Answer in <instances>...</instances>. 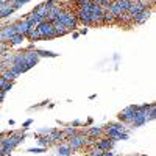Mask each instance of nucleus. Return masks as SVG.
Returning a JSON list of instances; mask_svg holds the SVG:
<instances>
[{"instance_id":"1","label":"nucleus","mask_w":156,"mask_h":156,"mask_svg":"<svg viewBox=\"0 0 156 156\" xmlns=\"http://www.w3.org/2000/svg\"><path fill=\"white\" fill-rule=\"evenodd\" d=\"M56 22H61L69 31H70V30H75V28L78 27V19H76V16H75V12L66 11V9H64L61 14H59V17L56 19Z\"/></svg>"},{"instance_id":"2","label":"nucleus","mask_w":156,"mask_h":156,"mask_svg":"<svg viewBox=\"0 0 156 156\" xmlns=\"http://www.w3.org/2000/svg\"><path fill=\"white\" fill-rule=\"evenodd\" d=\"M86 139H87V136L78 133L76 136H73L70 139H66V140H67L69 147L72 148V151H78V150H81V148L86 147Z\"/></svg>"},{"instance_id":"3","label":"nucleus","mask_w":156,"mask_h":156,"mask_svg":"<svg viewBox=\"0 0 156 156\" xmlns=\"http://www.w3.org/2000/svg\"><path fill=\"white\" fill-rule=\"evenodd\" d=\"M36 28L39 30V33H41L42 39H53V37H55V33H53V23L48 22V20H42Z\"/></svg>"},{"instance_id":"4","label":"nucleus","mask_w":156,"mask_h":156,"mask_svg":"<svg viewBox=\"0 0 156 156\" xmlns=\"http://www.w3.org/2000/svg\"><path fill=\"white\" fill-rule=\"evenodd\" d=\"M89 12H90V25H101L103 20V9L98 5H90L89 6Z\"/></svg>"},{"instance_id":"5","label":"nucleus","mask_w":156,"mask_h":156,"mask_svg":"<svg viewBox=\"0 0 156 156\" xmlns=\"http://www.w3.org/2000/svg\"><path fill=\"white\" fill-rule=\"evenodd\" d=\"M75 16L78 19V23H83L84 27H90V12H89V8H76Z\"/></svg>"},{"instance_id":"6","label":"nucleus","mask_w":156,"mask_h":156,"mask_svg":"<svg viewBox=\"0 0 156 156\" xmlns=\"http://www.w3.org/2000/svg\"><path fill=\"white\" fill-rule=\"evenodd\" d=\"M133 119H134V105L128 106V108H125L123 111L119 112V120L122 123H128L129 125L133 122Z\"/></svg>"},{"instance_id":"7","label":"nucleus","mask_w":156,"mask_h":156,"mask_svg":"<svg viewBox=\"0 0 156 156\" xmlns=\"http://www.w3.org/2000/svg\"><path fill=\"white\" fill-rule=\"evenodd\" d=\"M12 27H14V31H16L17 34H22V36H25V34H27V33H28V31L33 28V27H30L28 22L25 20V19L14 22V23H12Z\"/></svg>"},{"instance_id":"8","label":"nucleus","mask_w":156,"mask_h":156,"mask_svg":"<svg viewBox=\"0 0 156 156\" xmlns=\"http://www.w3.org/2000/svg\"><path fill=\"white\" fill-rule=\"evenodd\" d=\"M114 139H111V137H100V139H97L95 140V145L94 147H97V148H100V150H112V147H114Z\"/></svg>"},{"instance_id":"9","label":"nucleus","mask_w":156,"mask_h":156,"mask_svg":"<svg viewBox=\"0 0 156 156\" xmlns=\"http://www.w3.org/2000/svg\"><path fill=\"white\" fill-rule=\"evenodd\" d=\"M14 11H16V8H14V5H12L11 2H3V3H0V19L11 16Z\"/></svg>"},{"instance_id":"10","label":"nucleus","mask_w":156,"mask_h":156,"mask_svg":"<svg viewBox=\"0 0 156 156\" xmlns=\"http://www.w3.org/2000/svg\"><path fill=\"white\" fill-rule=\"evenodd\" d=\"M16 31H14V27H12V23L11 25H5V27L0 28V39H2V42H6L9 41V37L11 36H14Z\"/></svg>"},{"instance_id":"11","label":"nucleus","mask_w":156,"mask_h":156,"mask_svg":"<svg viewBox=\"0 0 156 156\" xmlns=\"http://www.w3.org/2000/svg\"><path fill=\"white\" fill-rule=\"evenodd\" d=\"M150 16H151V8H147V9H144L142 12H139V14L133 16V23L140 25V23L147 22V20L150 19Z\"/></svg>"},{"instance_id":"12","label":"nucleus","mask_w":156,"mask_h":156,"mask_svg":"<svg viewBox=\"0 0 156 156\" xmlns=\"http://www.w3.org/2000/svg\"><path fill=\"white\" fill-rule=\"evenodd\" d=\"M81 134H84V136H87V137L100 139L103 134H105V131H103V128H101V126H92V128H89V129H84Z\"/></svg>"},{"instance_id":"13","label":"nucleus","mask_w":156,"mask_h":156,"mask_svg":"<svg viewBox=\"0 0 156 156\" xmlns=\"http://www.w3.org/2000/svg\"><path fill=\"white\" fill-rule=\"evenodd\" d=\"M53 33H55V37H59V36H64L66 33H69V30L64 27L61 22H53Z\"/></svg>"},{"instance_id":"14","label":"nucleus","mask_w":156,"mask_h":156,"mask_svg":"<svg viewBox=\"0 0 156 156\" xmlns=\"http://www.w3.org/2000/svg\"><path fill=\"white\" fill-rule=\"evenodd\" d=\"M25 37H27L28 41H31V42H36V41H41V39H42L41 33H39V30H37L36 27H33L27 34H25Z\"/></svg>"},{"instance_id":"15","label":"nucleus","mask_w":156,"mask_h":156,"mask_svg":"<svg viewBox=\"0 0 156 156\" xmlns=\"http://www.w3.org/2000/svg\"><path fill=\"white\" fill-rule=\"evenodd\" d=\"M72 153V148L69 147L67 142H61L59 147H58V154L59 156H69Z\"/></svg>"},{"instance_id":"16","label":"nucleus","mask_w":156,"mask_h":156,"mask_svg":"<svg viewBox=\"0 0 156 156\" xmlns=\"http://www.w3.org/2000/svg\"><path fill=\"white\" fill-rule=\"evenodd\" d=\"M0 76H2L5 81H8V83H12V81H14L16 78H17V75H16L14 72H12V70H9V69L3 70L2 73H0Z\"/></svg>"},{"instance_id":"17","label":"nucleus","mask_w":156,"mask_h":156,"mask_svg":"<svg viewBox=\"0 0 156 156\" xmlns=\"http://www.w3.org/2000/svg\"><path fill=\"white\" fill-rule=\"evenodd\" d=\"M62 133H64V137H66V139H70V137H73V136L78 134V131H76V128H75V126L64 128V129H62Z\"/></svg>"},{"instance_id":"18","label":"nucleus","mask_w":156,"mask_h":156,"mask_svg":"<svg viewBox=\"0 0 156 156\" xmlns=\"http://www.w3.org/2000/svg\"><path fill=\"white\" fill-rule=\"evenodd\" d=\"M23 39H25V36L16 33L14 36H11V37H9V41H8V42H9V45H17V44H20V42L23 41Z\"/></svg>"},{"instance_id":"19","label":"nucleus","mask_w":156,"mask_h":156,"mask_svg":"<svg viewBox=\"0 0 156 156\" xmlns=\"http://www.w3.org/2000/svg\"><path fill=\"white\" fill-rule=\"evenodd\" d=\"M34 11H36V12H37V14L41 16V17H44V19H45V16H47V11H48V9H47L45 3H39V5L34 8Z\"/></svg>"},{"instance_id":"20","label":"nucleus","mask_w":156,"mask_h":156,"mask_svg":"<svg viewBox=\"0 0 156 156\" xmlns=\"http://www.w3.org/2000/svg\"><path fill=\"white\" fill-rule=\"evenodd\" d=\"M115 3H117V6L122 9V12H126L129 5H131V2H128V0H115Z\"/></svg>"},{"instance_id":"21","label":"nucleus","mask_w":156,"mask_h":156,"mask_svg":"<svg viewBox=\"0 0 156 156\" xmlns=\"http://www.w3.org/2000/svg\"><path fill=\"white\" fill-rule=\"evenodd\" d=\"M36 51H37L39 58H41V56H48V58H55V56H56V53H53V51H47V50H36Z\"/></svg>"},{"instance_id":"22","label":"nucleus","mask_w":156,"mask_h":156,"mask_svg":"<svg viewBox=\"0 0 156 156\" xmlns=\"http://www.w3.org/2000/svg\"><path fill=\"white\" fill-rule=\"evenodd\" d=\"M28 2H30V0H12L11 3L14 5V8H16V9H19L20 6H23L25 3H28Z\"/></svg>"},{"instance_id":"23","label":"nucleus","mask_w":156,"mask_h":156,"mask_svg":"<svg viewBox=\"0 0 156 156\" xmlns=\"http://www.w3.org/2000/svg\"><path fill=\"white\" fill-rule=\"evenodd\" d=\"M51 129H53V128H41L36 134H37V136H47V134L51 133Z\"/></svg>"},{"instance_id":"24","label":"nucleus","mask_w":156,"mask_h":156,"mask_svg":"<svg viewBox=\"0 0 156 156\" xmlns=\"http://www.w3.org/2000/svg\"><path fill=\"white\" fill-rule=\"evenodd\" d=\"M44 3H45L47 9H50V8H53V6H58V5H59L58 0H47V2H44Z\"/></svg>"},{"instance_id":"25","label":"nucleus","mask_w":156,"mask_h":156,"mask_svg":"<svg viewBox=\"0 0 156 156\" xmlns=\"http://www.w3.org/2000/svg\"><path fill=\"white\" fill-rule=\"evenodd\" d=\"M44 150H45V147H41V148H28L30 153H41V151H44Z\"/></svg>"},{"instance_id":"26","label":"nucleus","mask_w":156,"mask_h":156,"mask_svg":"<svg viewBox=\"0 0 156 156\" xmlns=\"http://www.w3.org/2000/svg\"><path fill=\"white\" fill-rule=\"evenodd\" d=\"M31 122H33V120H31V119H28L27 122L23 123V128H27V126H30V125H31Z\"/></svg>"},{"instance_id":"27","label":"nucleus","mask_w":156,"mask_h":156,"mask_svg":"<svg viewBox=\"0 0 156 156\" xmlns=\"http://www.w3.org/2000/svg\"><path fill=\"white\" fill-rule=\"evenodd\" d=\"M80 125H83L80 120H75V122H72V126H80Z\"/></svg>"},{"instance_id":"28","label":"nucleus","mask_w":156,"mask_h":156,"mask_svg":"<svg viewBox=\"0 0 156 156\" xmlns=\"http://www.w3.org/2000/svg\"><path fill=\"white\" fill-rule=\"evenodd\" d=\"M78 36H80V33H78V31H75V33H73V39H76Z\"/></svg>"},{"instance_id":"29","label":"nucleus","mask_w":156,"mask_h":156,"mask_svg":"<svg viewBox=\"0 0 156 156\" xmlns=\"http://www.w3.org/2000/svg\"><path fill=\"white\" fill-rule=\"evenodd\" d=\"M0 42H2V39H0Z\"/></svg>"}]
</instances>
